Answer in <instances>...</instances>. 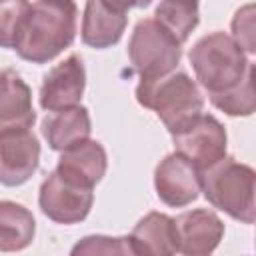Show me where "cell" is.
<instances>
[{"label": "cell", "mask_w": 256, "mask_h": 256, "mask_svg": "<svg viewBox=\"0 0 256 256\" xmlns=\"http://www.w3.org/2000/svg\"><path fill=\"white\" fill-rule=\"evenodd\" d=\"M78 6L74 2L40 0L28 2L14 50L32 64H46L72 46L76 38Z\"/></svg>", "instance_id": "6da1fadb"}, {"label": "cell", "mask_w": 256, "mask_h": 256, "mask_svg": "<svg viewBox=\"0 0 256 256\" xmlns=\"http://www.w3.org/2000/svg\"><path fill=\"white\" fill-rule=\"evenodd\" d=\"M136 100L140 106L156 112L170 134L192 122L204 108V98L196 80L182 70H174L154 80H140L136 86Z\"/></svg>", "instance_id": "7a4b0ae2"}, {"label": "cell", "mask_w": 256, "mask_h": 256, "mask_svg": "<svg viewBox=\"0 0 256 256\" xmlns=\"http://www.w3.org/2000/svg\"><path fill=\"white\" fill-rule=\"evenodd\" d=\"M256 172L252 166L224 156L200 172V192L206 200L242 224H254L256 218Z\"/></svg>", "instance_id": "3957f363"}, {"label": "cell", "mask_w": 256, "mask_h": 256, "mask_svg": "<svg viewBox=\"0 0 256 256\" xmlns=\"http://www.w3.org/2000/svg\"><path fill=\"white\" fill-rule=\"evenodd\" d=\"M188 60L208 96L234 88L252 64L244 50L220 30L198 38L188 52Z\"/></svg>", "instance_id": "277c9868"}, {"label": "cell", "mask_w": 256, "mask_h": 256, "mask_svg": "<svg viewBox=\"0 0 256 256\" xmlns=\"http://www.w3.org/2000/svg\"><path fill=\"white\" fill-rule=\"evenodd\" d=\"M128 58L140 80L162 78L180 64L182 44L154 18H142L130 34Z\"/></svg>", "instance_id": "5b68a950"}, {"label": "cell", "mask_w": 256, "mask_h": 256, "mask_svg": "<svg viewBox=\"0 0 256 256\" xmlns=\"http://www.w3.org/2000/svg\"><path fill=\"white\" fill-rule=\"evenodd\" d=\"M170 136L176 148L174 152L186 158L198 172L206 170L226 156V128L212 114H198L192 122Z\"/></svg>", "instance_id": "8992f818"}, {"label": "cell", "mask_w": 256, "mask_h": 256, "mask_svg": "<svg viewBox=\"0 0 256 256\" xmlns=\"http://www.w3.org/2000/svg\"><path fill=\"white\" fill-rule=\"evenodd\" d=\"M38 204L46 218L56 224H78L82 222L94 204L92 188L80 186L56 170H52L40 184L38 190Z\"/></svg>", "instance_id": "52a82bcc"}, {"label": "cell", "mask_w": 256, "mask_h": 256, "mask_svg": "<svg viewBox=\"0 0 256 256\" xmlns=\"http://www.w3.org/2000/svg\"><path fill=\"white\" fill-rule=\"evenodd\" d=\"M40 166V142L30 130L0 132V184H26Z\"/></svg>", "instance_id": "ba28073f"}, {"label": "cell", "mask_w": 256, "mask_h": 256, "mask_svg": "<svg viewBox=\"0 0 256 256\" xmlns=\"http://www.w3.org/2000/svg\"><path fill=\"white\" fill-rule=\"evenodd\" d=\"M86 88V70L78 54H70L48 70L40 86V106L46 112H60L80 106Z\"/></svg>", "instance_id": "9c48e42d"}, {"label": "cell", "mask_w": 256, "mask_h": 256, "mask_svg": "<svg viewBox=\"0 0 256 256\" xmlns=\"http://www.w3.org/2000/svg\"><path fill=\"white\" fill-rule=\"evenodd\" d=\"M154 188L160 202L184 208L200 196V172L180 154H166L154 168Z\"/></svg>", "instance_id": "30bf717a"}, {"label": "cell", "mask_w": 256, "mask_h": 256, "mask_svg": "<svg viewBox=\"0 0 256 256\" xmlns=\"http://www.w3.org/2000/svg\"><path fill=\"white\" fill-rule=\"evenodd\" d=\"M172 220L178 252L184 256H210L224 238V222L208 208H194Z\"/></svg>", "instance_id": "8fae6325"}, {"label": "cell", "mask_w": 256, "mask_h": 256, "mask_svg": "<svg viewBox=\"0 0 256 256\" xmlns=\"http://www.w3.org/2000/svg\"><path fill=\"white\" fill-rule=\"evenodd\" d=\"M130 8H132L130 4H118V2H102V0L86 2L82 28H80L82 42L96 50H104L118 44L126 30Z\"/></svg>", "instance_id": "7c38bea8"}, {"label": "cell", "mask_w": 256, "mask_h": 256, "mask_svg": "<svg viewBox=\"0 0 256 256\" xmlns=\"http://www.w3.org/2000/svg\"><path fill=\"white\" fill-rule=\"evenodd\" d=\"M36 122L32 90L12 68H0V132L30 130Z\"/></svg>", "instance_id": "4fadbf2b"}, {"label": "cell", "mask_w": 256, "mask_h": 256, "mask_svg": "<svg viewBox=\"0 0 256 256\" xmlns=\"http://www.w3.org/2000/svg\"><path fill=\"white\" fill-rule=\"evenodd\" d=\"M108 168V156L98 140H84L64 152H60L56 172L80 186L92 188L104 178Z\"/></svg>", "instance_id": "5bb4252c"}, {"label": "cell", "mask_w": 256, "mask_h": 256, "mask_svg": "<svg viewBox=\"0 0 256 256\" xmlns=\"http://www.w3.org/2000/svg\"><path fill=\"white\" fill-rule=\"evenodd\" d=\"M40 132L48 146L56 152H64L90 138L92 120L88 108L74 106L60 112H50L40 124Z\"/></svg>", "instance_id": "9a60e30c"}, {"label": "cell", "mask_w": 256, "mask_h": 256, "mask_svg": "<svg viewBox=\"0 0 256 256\" xmlns=\"http://www.w3.org/2000/svg\"><path fill=\"white\" fill-rule=\"evenodd\" d=\"M130 242L138 256H176L174 220L164 212H148L130 232Z\"/></svg>", "instance_id": "2e32d148"}, {"label": "cell", "mask_w": 256, "mask_h": 256, "mask_svg": "<svg viewBox=\"0 0 256 256\" xmlns=\"http://www.w3.org/2000/svg\"><path fill=\"white\" fill-rule=\"evenodd\" d=\"M36 234L34 214L12 200H0V252L26 250Z\"/></svg>", "instance_id": "e0dca14e"}, {"label": "cell", "mask_w": 256, "mask_h": 256, "mask_svg": "<svg viewBox=\"0 0 256 256\" xmlns=\"http://www.w3.org/2000/svg\"><path fill=\"white\" fill-rule=\"evenodd\" d=\"M152 18L158 24H162L182 46L200 22L198 4H184V2H160L156 4Z\"/></svg>", "instance_id": "ac0fdd59"}, {"label": "cell", "mask_w": 256, "mask_h": 256, "mask_svg": "<svg viewBox=\"0 0 256 256\" xmlns=\"http://www.w3.org/2000/svg\"><path fill=\"white\" fill-rule=\"evenodd\" d=\"M212 106L222 110L228 116H252L256 110L254 96V64L248 66L244 78L230 90L208 96Z\"/></svg>", "instance_id": "d6986e66"}, {"label": "cell", "mask_w": 256, "mask_h": 256, "mask_svg": "<svg viewBox=\"0 0 256 256\" xmlns=\"http://www.w3.org/2000/svg\"><path fill=\"white\" fill-rule=\"evenodd\" d=\"M70 256H138V252L128 236L88 234L72 246Z\"/></svg>", "instance_id": "ffe728a7"}, {"label": "cell", "mask_w": 256, "mask_h": 256, "mask_svg": "<svg viewBox=\"0 0 256 256\" xmlns=\"http://www.w3.org/2000/svg\"><path fill=\"white\" fill-rule=\"evenodd\" d=\"M26 10H28V2L24 0L0 2V48L14 50Z\"/></svg>", "instance_id": "44dd1931"}, {"label": "cell", "mask_w": 256, "mask_h": 256, "mask_svg": "<svg viewBox=\"0 0 256 256\" xmlns=\"http://www.w3.org/2000/svg\"><path fill=\"white\" fill-rule=\"evenodd\" d=\"M254 14L256 6L246 4L236 10L232 18V40L244 50V54H254L256 52V24H254Z\"/></svg>", "instance_id": "7402d4cb"}]
</instances>
